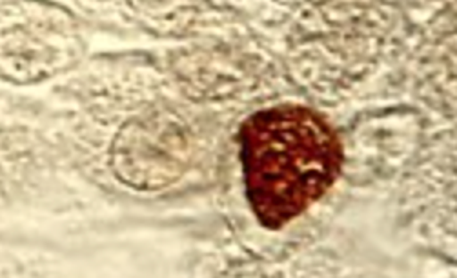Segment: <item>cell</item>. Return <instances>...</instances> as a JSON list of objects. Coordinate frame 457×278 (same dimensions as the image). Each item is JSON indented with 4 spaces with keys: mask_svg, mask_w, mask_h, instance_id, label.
I'll return each instance as SVG.
<instances>
[{
    "mask_svg": "<svg viewBox=\"0 0 457 278\" xmlns=\"http://www.w3.org/2000/svg\"><path fill=\"white\" fill-rule=\"evenodd\" d=\"M246 197L259 222L279 229L336 182L343 148L334 127L303 106L255 113L241 129Z\"/></svg>",
    "mask_w": 457,
    "mask_h": 278,
    "instance_id": "obj_1",
    "label": "cell"
}]
</instances>
